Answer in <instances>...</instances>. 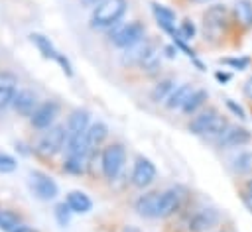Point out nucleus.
I'll use <instances>...</instances> for the list:
<instances>
[{
    "label": "nucleus",
    "mask_w": 252,
    "mask_h": 232,
    "mask_svg": "<svg viewBox=\"0 0 252 232\" xmlns=\"http://www.w3.org/2000/svg\"><path fill=\"white\" fill-rule=\"evenodd\" d=\"M242 203H244V204H246V208L252 212V197H250L248 193H244V195H242Z\"/></svg>",
    "instance_id": "e433bc0d"
},
{
    "label": "nucleus",
    "mask_w": 252,
    "mask_h": 232,
    "mask_svg": "<svg viewBox=\"0 0 252 232\" xmlns=\"http://www.w3.org/2000/svg\"><path fill=\"white\" fill-rule=\"evenodd\" d=\"M158 204H159V191H152L142 195L134 203V208L144 218H158Z\"/></svg>",
    "instance_id": "2eb2a0df"
},
{
    "label": "nucleus",
    "mask_w": 252,
    "mask_h": 232,
    "mask_svg": "<svg viewBox=\"0 0 252 232\" xmlns=\"http://www.w3.org/2000/svg\"><path fill=\"white\" fill-rule=\"evenodd\" d=\"M91 157L87 153H67L65 161H63V169L71 175H83L89 167Z\"/></svg>",
    "instance_id": "412c9836"
},
{
    "label": "nucleus",
    "mask_w": 252,
    "mask_h": 232,
    "mask_svg": "<svg viewBox=\"0 0 252 232\" xmlns=\"http://www.w3.org/2000/svg\"><path fill=\"white\" fill-rule=\"evenodd\" d=\"M142 39H146V26L140 22H128L126 26H120L110 33V43L120 49H128Z\"/></svg>",
    "instance_id": "20e7f679"
},
{
    "label": "nucleus",
    "mask_w": 252,
    "mask_h": 232,
    "mask_svg": "<svg viewBox=\"0 0 252 232\" xmlns=\"http://www.w3.org/2000/svg\"><path fill=\"white\" fill-rule=\"evenodd\" d=\"M246 193H248V195L252 197V177H250V179L246 181Z\"/></svg>",
    "instance_id": "ea45409f"
},
{
    "label": "nucleus",
    "mask_w": 252,
    "mask_h": 232,
    "mask_svg": "<svg viewBox=\"0 0 252 232\" xmlns=\"http://www.w3.org/2000/svg\"><path fill=\"white\" fill-rule=\"evenodd\" d=\"M154 179H156V165L148 157L138 155L134 161V169H132V185L138 189H144L152 185Z\"/></svg>",
    "instance_id": "6e6552de"
},
{
    "label": "nucleus",
    "mask_w": 252,
    "mask_h": 232,
    "mask_svg": "<svg viewBox=\"0 0 252 232\" xmlns=\"http://www.w3.org/2000/svg\"><path fill=\"white\" fill-rule=\"evenodd\" d=\"M191 2H195V4H205V2H209V0H191Z\"/></svg>",
    "instance_id": "a19ab883"
},
{
    "label": "nucleus",
    "mask_w": 252,
    "mask_h": 232,
    "mask_svg": "<svg viewBox=\"0 0 252 232\" xmlns=\"http://www.w3.org/2000/svg\"><path fill=\"white\" fill-rule=\"evenodd\" d=\"M226 106H228V108H230V110H232L240 120H246V112H244V108H242L240 104H236L234 100H230V98H228V100H226Z\"/></svg>",
    "instance_id": "72a5a7b5"
},
{
    "label": "nucleus",
    "mask_w": 252,
    "mask_h": 232,
    "mask_svg": "<svg viewBox=\"0 0 252 232\" xmlns=\"http://www.w3.org/2000/svg\"><path fill=\"white\" fill-rule=\"evenodd\" d=\"M193 90H195V88H193L191 85H187V83H185V85H179V87L171 92V96L165 100V106H167L169 110H177V108L181 110L183 104L187 102V98L193 94Z\"/></svg>",
    "instance_id": "5701e85b"
},
{
    "label": "nucleus",
    "mask_w": 252,
    "mask_h": 232,
    "mask_svg": "<svg viewBox=\"0 0 252 232\" xmlns=\"http://www.w3.org/2000/svg\"><path fill=\"white\" fill-rule=\"evenodd\" d=\"M71 208H69V204L67 203H59L57 206H55V218H57V222L61 224V226H67L69 224V220H71Z\"/></svg>",
    "instance_id": "7c9ffc66"
},
{
    "label": "nucleus",
    "mask_w": 252,
    "mask_h": 232,
    "mask_svg": "<svg viewBox=\"0 0 252 232\" xmlns=\"http://www.w3.org/2000/svg\"><path fill=\"white\" fill-rule=\"evenodd\" d=\"M242 90H244V96L252 100V77H248V79H246V83H244V88H242Z\"/></svg>",
    "instance_id": "f704fd0d"
},
{
    "label": "nucleus",
    "mask_w": 252,
    "mask_h": 232,
    "mask_svg": "<svg viewBox=\"0 0 252 232\" xmlns=\"http://www.w3.org/2000/svg\"><path fill=\"white\" fill-rule=\"evenodd\" d=\"M124 163H126V149H124L122 144L114 142V144H108L102 149V153H100V167H102L104 179L114 181L120 175Z\"/></svg>",
    "instance_id": "7ed1b4c3"
},
{
    "label": "nucleus",
    "mask_w": 252,
    "mask_h": 232,
    "mask_svg": "<svg viewBox=\"0 0 252 232\" xmlns=\"http://www.w3.org/2000/svg\"><path fill=\"white\" fill-rule=\"evenodd\" d=\"M18 226H20V216L12 210L0 208V228L6 232H14Z\"/></svg>",
    "instance_id": "cd10ccee"
},
{
    "label": "nucleus",
    "mask_w": 252,
    "mask_h": 232,
    "mask_svg": "<svg viewBox=\"0 0 252 232\" xmlns=\"http://www.w3.org/2000/svg\"><path fill=\"white\" fill-rule=\"evenodd\" d=\"M159 65H161V53H159V47L156 45V43H152V47L148 49V53L144 55V59L140 61V69L144 71V73H156L158 69H159Z\"/></svg>",
    "instance_id": "a878e982"
},
{
    "label": "nucleus",
    "mask_w": 252,
    "mask_h": 232,
    "mask_svg": "<svg viewBox=\"0 0 252 232\" xmlns=\"http://www.w3.org/2000/svg\"><path fill=\"white\" fill-rule=\"evenodd\" d=\"M16 167H18L16 157L0 151V173H12V171H16Z\"/></svg>",
    "instance_id": "2f4dec72"
},
{
    "label": "nucleus",
    "mask_w": 252,
    "mask_h": 232,
    "mask_svg": "<svg viewBox=\"0 0 252 232\" xmlns=\"http://www.w3.org/2000/svg\"><path fill=\"white\" fill-rule=\"evenodd\" d=\"M220 63L230 65L234 69H246L248 63H250V59L248 57H224V59H220Z\"/></svg>",
    "instance_id": "473e14b6"
},
{
    "label": "nucleus",
    "mask_w": 252,
    "mask_h": 232,
    "mask_svg": "<svg viewBox=\"0 0 252 232\" xmlns=\"http://www.w3.org/2000/svg\"><path fill=\"white\" fill-rule=\"evenodd\" d=\"M228 26V10L224 4H215L203 14V29L205 35L219 37Z\"/></svg>",
    "instance_id": "39448f33"
},
{
    "label": "nucleus",
    "mask_w": 252,
    "mask_h": 232,
    "mask_svg": "<svg viewBox=\"0 0 252 232\" xmlns=\"http://www.w3.org/2000/svg\"><path fill=\"white\" fill-rule=\"evenodd\" d=\"M234 18L240 28H252V2L250 0H236L234 2Z\"/></svg>",
    "instance_id": "393cba45"
},
{
    "label": "nucleus",
    "mask_w": 252,
    "mask_h": 232,
    "mask_svg": "<svg viewBox=\"0 0 252 232\" xmlns=\"http://www.w3.org/2000/svg\"><path fill=\"white\" fill-rule=\"evenodd\" d=\"M91 128V114L87 108H75L69 114L67 120V138H79L87 136V130Z\"/></svg>",
    "instance_id": "9b49d317"
},
{
    "label": "nucleus",
    "mask_w": 252,
    "mask_h": 232,
    "mask_svg": "<svg viewBox=\"0 0 252 232\" xmlns=\"http://www.w3.org/2000/svg\"><path fill=\"white\" fill-rule=\"evenodd\" d=\"M215 77H217V79H219V81H222V83H226V81H228V79H230V75H228V73H220V71H219V73H217V75H215Z\"/></svg>",
    "instance_id": "58836bf2"
},
{
    "label": "nucleus",
    "mask_w": 252,
    "mask_h": 232,
    "mask_svg": "<svg viewBox=\"0 0 252 232\" xmlns=\"http://www.w3.org/2000/svg\"><path fill=\"white\" fill-rule=\"evenodd\" d=\"M106 136H108V128H106V124H102V122H94V124H91V128L87 130V153L91 155V159H93L94 151L102 145V142L106 140Z\"/></svg>",
    "instance_id": "a211bd4d"
},
{
    "label": "nucleus",
    "mask_w": 252,
    "mask_h": 232,
    "mask_svg": "<svg viewBox=\"0 0 252 232\" xmlns=\"http://www.w3.org/2000/svg\"><path fill=\"white\" fill-rule=\"evenodd\" d=\"M234 169L238 173H250L252 171V151H242L234 159Z\"/></svg>",
    "instance_id": "c756f323"
},
{
    "label": "nucleus",
    "mask_w": 252,
    "mask_h": 232,
    "mask_svg": "<svg viewBox=\"0 0 252 232\" xmlns=\"http://www.w3.org/2000/svg\"><path fill=\"white\" fill-rule=\"evenodd\" d=\"M30 39H32V43L39 49V53H41L45 59H53L55 63H59V67H61L69 77L73 75V69H71L69 59H67L63 53H59V51L55 49V45L49 41V37H45V35H41V33H32Z\"/></svg>",
    "instance_id": "423d86ee"
},
{
    "label": "nucleus",
    "mask_w": 252,
    "mask_h": 232,
    "mask_svg": "<svg viewBox=\"0 0 252 232\" xmlns=\"http://www.w3.org/2000/svg\"><path fill=\"white\" fill-rule=\"evenodd\" d=\"M30 189L32 193L41 201H51L57 197V183L43 171H32L30 173Z\"/></svg>",
    "instance_id": "0eeeda50"
},
{
    "label": "nucleus",
    "mask_w": 252,
    "mask_h": 232,
    "mask_svg": "<svg viewBox=\"0 0 252 232\" xmlns=\"http://www.w3.org/2000/svg\"><path fill=\"white\" fill-rule=\"evenodd\" d=\"M67 204H69V208H71L75 214H85V212L91 210L93 201H91L89 195L83 193V191H71V193L67 195Z\"/></svg>",
    "instance_id": "4be33fe9"
},
{
    "label": "nucleus",
    "mask_w": 252,
    "mask_h": 232,
    "mask_svg": "<svg viewBox=\"0 0 252 232\" xmlns=\"http://www.w3.org/2000/svg\"><path fill=\"white\" fill-rule=\"evenodd\" d=\"M14 232H37V230H35V228H32V226H24V224H20Z\"/></svg>",
    "instance_id": "4c0bfd02"
},
{
    "label": "nucleus",
    "mask_w": 252,
    "mask_h": 232,
    "mask_svg": "<svg viewBox=\"0 0 252 232\" xmlns=\"http://www.w3.org/2000/svg\"><path fill=\"white\" fill-rule=\"evenodd\" d=\"M177 33H179V37H181L183 41L193 39V37H195V33H197V28H195L193 20L185 18L183 22H179V26H177Z\"/></svg>",
    "instance_id": "c85d7f7f"
},
{
    "label": "nucleus",
    "mask_w": 252,
    "mask_h": 232,
    "mask_svg": "<svg viewBox=\"0 0 252 232\" xmlns=\"http://www.w3.org/2000/svg\"><path fill=\"white\" fill-rule=\"evenodd\" d=\"M183 201V195L179 193V189H165L159 191V204H158V218H165L171 216L173 212L179 210Z\"/></svg>",
    "instance_id": "f8f14e48"
},
{
    "label": "nucleus",
    "mask_w": 252,
    "mask_h": 232,
    "mask_svg": "<svg viewBox=\"0 0 252 232\" xmlns=\"http://www.w3.org/2000/svg\"><path fill=\"white\" fill-rule=\"evenodd\" d=\"M18 92V77L12 71H0V112L6 110Z\"/></svg>",
    "instance_id": "ddd939ff"
},
{
    "label": "nucleus",
    "mask_w": 252,
    "mask_h": 232,
    "mask_svg": "<svg viewBox=\"0 0 252 232\" xmlns=\"http://www.w3.org/2000/svg\"><path fill=\"white\" fill-rule=\"evenodd\" d=\"M217 116H219V112H217L215 108L203 110L201 114H197V116L189 122V132H191V134H197V136H207V132L211 130V126H213V122L217 120Z\"/></svg>",
    "instance_id": "f3484780"
},
{
    "label": "nucleus",
    "mask_w": 252,
    "mask_h": 232,
    "mask_svg": "<svg viewBox=\"0 0 252 232\" xmlns=\"http://www.w3.org/2000/svg\"><path fill=\"white\" fill-rule=\"evenodd\" d=\"M219 218L220 216L215 208H199L189 216L187 228H189V232H205V230H211L213 226H217Z\"/></svg>",
    "instance_id": "9d476101"
},
{
    "label": "nucleus",
    "mask_w": 252,
    "mask_h": 232,
    "mask_svg": "<svg viewBox=\"0 0 252 232\" xmlns=\"http://www.w3.org/2000/svg\"><path fill=\"white\" fill-rule=\"evenodd\" d=\"M100 2H104V0H81V4H83L85 8H96Z\"/></svg>",
    "instance_id": "c9c22d12"
},
{
    "label": "nucleus",
    "mask_w": 252,
    "mask_h": 232,
    "mask_svg": "<svg viewBox=\"0 0 252 232\" xmlns=\"http://www.w3.org/2000/svg\"><path fill=\"white\" fill-rule=\"evenodd\" d=\"M175 88H177V87H175V81L167 77V79H161V81L156 83V87L152 88L150 96H152L154 102H163V104H165V100L171 96V92H173Z\"/></svg>",
    "instance_id": "b1692460"
},
{
    "label": "nucleus",
    "mask_w": 252,
    "mask_h": 232,
    "mask_svg": "<svg viewBox=\"0 0 252 232\" xmlns=\"http://www.w3.org/2000/svg\"><path fill=\"white\" fill-rule=\"evenodd\" d=\"M128 2L126 0H104L100 2L91 16V28L93 29H106L120 22V18L126 14Z\"/></svg>",
    "instance_id": "f257e3e1"
},
{
    "label": "nucleus",
    "mask_w": 252,
    "mask_h": 232,
    "mask_svg": "<svg viewBox=\"0 0 252 232\" xmlns=\"http://www.w3.org/2000/svg\"><path fill=\"white\" fill-rule=\"evenodd\" d=\"M65 145H67V128L57 124V126H51V128L43 130V134L37 138L33 149L41 157H53Z\"/></svg>",
    "instance_id": "f03ea898"
},
{
    "label": "nucleus",
    "mask_w": 252,
    "mask_h": 232,
    "mask_svg": "<svg viewBox=\"0 0 252 232\" xmlns=\"http://www.w3.org/2000/svg\"><path fill=\"white\" fill-rule=\"evenodd\" d=\"M207 98H209V92H207L205 88H195L193 94H191V96L187 98V102L183 104L181 112H183V114H195V112L205 104Z\"/></svg>",
    "instance_id": "bb28decb"
},
{
    "label": "nucleus",
    "mask_w": 252,
    "mask_h": 232,
    "mask_svg": "<svg viewBox=\"0 0 252 232\" xmlns=\"http://www.w3.org/2000/svg\"><path fill=\"white\" fill-rule=\"evenodd\" d=\"M152 43H154V41H150V39H142L140 43H136V45L124 49V53H122V57H120V63H122L124 67L140 65V61L144 59V55L148 53V49L152 47Z\"/></svg>",
    "instance_id": "6ab92c4d"
},
{
    "label": "nucleus",
    "mask_w": 252,
    "mask_h": 232,
    "mask_svg": "<svg viewBox=\"0 0 252 232\" xmlns=\"http://www.w3.org/2000/svg\"><path fill=\"white\" fill-rule=\"evenodd\" d=\"M57 112H59V104H57L55 100H45V102H41V104L35 108V112L30 116V122H32V126H33L35 130H47V128H51V124H53Z\"/></svg>",
    "instance_id": "1a4fd4ad"
},
{
    "label": "nucleus",
    "mask_w": 252,
    "mask_h": 232,
    "mask_svg": "<svg viewBox=\"0 0 252 232\" xmlns=\"http://www.w3.org/2000/svg\"><path fill=\"white\" fill-rule=\"evenodd\" d=\"M252 140L250 132L246 128H238V126H230L220 138H219V145L220 147H238L244 145Z\"/></svg>",
    "instance_id": "dca6fc26"
},
{
    "label": "nucleus",
    "mask_w": 252,
    "mask_h": 232,
    "mask_svg": "<svg viewBox=\"0 0 252 232\" xmlns=\"http://www.w3.org/2000/svg\"><path fill=\"white\" fill-rule=\"evenodd\" d=\"M152 12H154V18L156 22L169 33V35H175L177 33V28H175V12H171L169 8L161 6V4H152Z\"/></svg>",
    "instance_id": "aec40b11"
},
{
    "label": "nucleus",
    "mask_w": 252,
    "mask_h": 232,
    "mask_svg": "<svg viewBox=\"0 0 252 232\" xmlns=\"http://www.w3.org/2000/svg\"><path fill=\"white\" fill-rule=\"evenodd\" d=\"M12 106H14V110H16L20 116H32V114L35 112V108L39 106L37 94H35L32 88H18Z\"/></svg>",
    "instance_id": "4468645a"
}]
</instances>
